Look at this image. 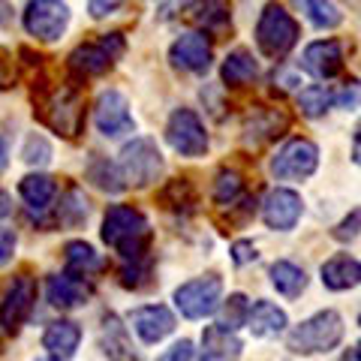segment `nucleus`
<instances>
[{
    "mask_svg": "<svg viewBox=\"0 0 361 361\" xmlns=\"http://www.w3.org/2000/svg\"><path fill=\"white\" fill-rule=\"evenodd\" d=\"M103 241L115 250L123 262H135V259L151 256V223L148 217L133 208V205H111L103 217Z\"/></svg>",
    "mask_w": 361,
    "mask_h": 361,
    "instance_id": "nucleus-1",
    "label": "nucleus"
},
{
    "mask_svg": "<svg viewBox=\"0 0 361 361\" xmlns=\"http://www.w3.org/2000/svg\"><path fill=\"white\" fill-rule=\"evenodd\" d=\"M298 37H301L298 21L283 4L271 0V4L262 6L259 21H256V45L268 61H283L295 49Z\"/></svg>",
    "mask_w": 361,
    "mask_h": 361,
    "instance_id": "nucleus-2",
    "label": "nucleus"
},
{
    "mask_svg": "<svg viewBox=\"0 0 361 361\" xmlns=\"http://www.w3.org/2000/svg\"><path fill=\"white\" fill-rule=\"evenodd\" d=\"M343 341V319L337 310H319L310 319L298 322L286 334V349L295 355H319L331 353Z\"/></svg>",
    "mask_w": 361,
    "mask_h": 361,
    "instance_id": "nucleus-3",
    "label": "nucleus"
},
{
    "mask_svg": "<svg viewBox=\"0 0 361 361\" xmlns=\"http://www.w3.org/2000/svg\"><path fill=\"white\" fill-rule=\"evenodd\" d=\"M118 166L123 178H127V187H139V190L157 184L166 169L160 148H157V142L148 139V135H135L133 142L123 145Z\"/></svg>",
    "mask_w": 361,
    "mask_h": 361,
    "instance_id": "nucleus-4",
    "label": "nucleus"
},
{
    "mask_svg": "<svg viewBox=\"0 0 361 361\" xmlns=\"http://www.w3.org/2000/svg\"><path fill=\"white\" fill-rule=\"evenodd\" d=\"M39 118L45 121V127H51L63 139H75L85 130V99L82 90L75 85H63L45 99L39 109Z\"/></svg>",
    "mask_w": 361,
    "mask_h": 361,
    "instance_id": "nucleus-5",
    "label": "nucleus"
},
{
    "mask_svg": "<svg viewBox=\"0 0 361 361\" xmlns=\"http://www.w3.org/2000/svg\"><path fill=\"white\" fill-rule=\"evenodd\" d=\"M220 301H223V277L220 274L193 277L175 289V307L180 310L184 319H205V316L217 313Z\"/></svg>",
    "mask_w": 361,
    "mask_h": 361,
    "instance_id": "nucleus-6",
    "label": "nucleus"
},
{
    "mask_svg": "<svg viewBox=\"0 0 361 361\" xmlns=\"http://www.w3.org/2000/svg\"><path fill=\"white\" fill-rule=\"evenodd\" d=\"M70 18L73 13L63 0H27L25 13H21V25L33 39L58 42L70 27Z\"/></svg>",
    "mask_w": 361,
    "mask_h": 361,
    "instance_id": "nucleus-7",
    "label": "nucleus"
},
{
    "mask_svg": "<svg viewBox=\"0 0 361 361\" xmlns=\"http://www.w3.org/2000/svg\"><path fill=\"white\" fill-rule=\"evenodd\" d=\"M37 277L27 274V271L13 277V283L4 292V301H0V329L6 334H18L25 329V322L33 313V304H37Z\"/></svg>",
    "mask_w": 361,
    "mask_h": 361,
    "instance_id": "nucleus-8",
    "label": "nucleus"
},
{
    "mask_svg": "<svg viewBox=\"0 0 361 361\" xmlns=\"http://www.w3.org/2000/svg\"><path fill=\"white\" fill-rule=\"evenodd\" d=\"M166 142L169 148L180 157H205L208 154V133H205V123L196 115L193 109H175L169 115V123H166Z\"/></svg>",
    "mask_w": 361,
    "mask_h": 361,
    "instance_id": "nucleus-9",
    "label": "nucleus"
},
{
    "mask_svg": "<svg viewBox=\"0 0 361 361\" xmlns=\"http://www.w3.org/2000/svg\"><path fill=\"white\" fill-rule=\"evenodd\" d=\"M319 166V148L310 139H289L271 157V175L277 180H304Z\"/></svg>",
    "mask_w": 361,
    "mask_h": 361,
    "instance_id": "nucleus-10",
    "label": "nucleus"
},
{
    "mask_svg": "<svg viewBox=\"0 0 361 361\" xmlns=\"http://www.w3.org/2000/svg\"><path fill=\"white\" fill-rule=\"evenodd\" d=\"M94 123L106 139H121L127 133H135V118L130 111V99L118 87H109L94 103Z\"/></svg>",
    "mask_w": 361,
    "mask_h": 361,
    "instance_id": "nucleus-11",
    "label": "nucleus"
},
{
    "mask_svg": "<svg viewBox=\"0 0 361 361\" xmlns=\"http://www.w3.org/2000/svg\"><path fill=\"white\" fill-rule=\"evenodd\" d=\"M169 61H172V66L180 73L202 75V73H208L214 63V45L202 30L180 33V37L169 45Z\"/></svg>",
    "mask_w": 361,
    "mask_h": 361,
    "instance_id": "nucleus-12",
    "label": "nucleus"
},
{
    "mask_svg": "<svg viewBox=\"0 0 361 361\" xmlns=\"http://www.w3.org/2000/svg\"><path fill=\"white\" fill-rule=\"evenodd\" d=\"M289 130V115L277 106H256L250 109V115L244 118V145L247 148H262L268 142H277L280 135H286Z\"/></svg>",
    "mask_w": 361,
    "mask_h": 361,
    "instance_id": "nucleus-13",
    "label": "nucleus"
},
{
    "mask_svg": "<svg viewBox=\"0 0 361 361\" xmlns=\"http://www.w3.org/2000/svg\"><path fill=\"white\" fill-rule=\"evenodd\" d=\"M301 214H304V202L289 187H274L262 202V220L274 232H292L298 226Z\"/></svg>",
    "mask_w": 361,
    "mask_h": 361,
    "instance_id": "nucleus-14",
    "label": "nucleus"
},
{
    "mask_svg": "<svg viewBox=\"0 0 361 361\" xmlns=\"http://www.w3.org/2000/svg\"><path fill=\"white\" fill-rule=\"evenodd\" d=\"M301 66L304 73H310L319 82H329V78L343 73V42L341 39H316L310 42L301 54Z\"/></svg>",
    "mask_w": 361,
    "mask_h": 361,
    "instance_id": "nucleus-15",
    "label": "nucleus"
},
{
    "mask_svg": "<svg viewBox=\"0 0 361 361\" xmlns=\"http://www.w3.org/2000/svg\"><path fill=\"white\" fill-rule=\"evenodd\" d=\"M133 331L142 337V343H160L175 331V313L166 304H145L130 313Z\"/></svg>",
    "mask_w": 361,
    "mask_h": 361,
    "instance_id": "nucleus-16",
    "label": "nucleus"
},
{
    "mask_svg": "<svg viewBox=\"0 0 361 361\" xmlns=\"http://www.w3.org/2000/svg\"><path fill=\"white\" fill-rule=\"evenodd\" d=\"M90 283L87 277H78V274H51L49 283H45V298H49L51 307L58 310H75L82 307V304H87L90 298Z\"/></svg>",
    "mask_w": 361,
    "mask_h": 361,
    "instance_id": "nucleus-17",
    "label": "nucleus"
},
{
    "mask_svg": "<svg viewBox=\"0 0 361 361\" xmlns=\"http://www.w3.org/2000/svg\"><path fill=\"white\" fill-rule=\"evenodd\" d=\"M82 343V329L73 319H54L42 331V349L51 361H70Z\"/></svg>",
    "mask_w": 361,
    "mask_h": 361,
    "instance_id": "nucleus-18",
    "label": "nucleus"
},
{
    "mask_svg": "<svg viewBox=\"0 0 361 361\" xmlns=\"http://www.w3.org/2000/svg\"><path fill=\"white\" fill-rule=\"evenodd\" d=\"M111 63H115V58L103 49V42L99 39L97 42H82L78 49H73L70 58H66V66H70V73L78 78V82L109 73Z\"/></svg>",
    "mask_w": 361,
    "mask_h": 361,
    "instance_id": "nucleus-19",
    "label": "nucleus"
},
{
    "mask_svg": "<svg viewBox=\"0 0 361 361\" xmlns=\"http://www.w3.org/2000/svg\"><path fill=\"white\" fill-rule=\"evenodd\" d=\"M319 274H322V286L331 292H346L361 286V262L349 253H337L329 262H322Z\"/></svg>",
    "mask_w": 361,
    "mask_h": 361,
    "instance_id": "nucleus-20",
    "label": "nucleus"
},
{
    "mask_svg": "<svg viewBox=\"0 0 361 361\" xmlns=\"http://www.w3.org/2000/svg\"><path fill=\"white\" fill-rule=\"evenodd\" d=\"M244 353V343L235 337V331L223 325H208L202 331V358L199 361H238Z\"/></svg>",
    "mask_w": 361,
    "mask_h": 361,
    "instance_id": "nucleus-21",
    "label": "nucleus"
},
{
    "mask_svg": "<svg viewBox=\"0 0 361 361\" xmlns=\"http://www.w3.org/2000/svg\"><path fill=\"white\" fill-rule=\"evenodd\" d=\"M99 341H103V353H106L109 361H142L139 353L133 349L127 325H121V319L115 313L103 316V325H99Z\"/></svg>",
    "mask_w": 361,
    "mask_h": 361,
    "instance_id": "nucleus-22",
    "label": "nucleus"
},
{
    "mask_svg": "<svg viewBox=\"0 0 361 361\" xmlns=\"http://www.w3.org/2000/svg\"><path fill=\"white\" fill-rule=\"evenodd\" d=\"M190 9H193V21L208 37L220 39L232 30V4L229 0H196Z\"/></svg>",
    "mask_w": 361,
    "mask_h": 361,
    "instance_id": "nucleus-23",
    "label": "nucleus"
},
{
    "mask_svg": "<svg viewBox=\"0 0 361 361\" xmlns=\"http://www.w3.org/2000/svg\"><path fill=\"white\" fill-rule=\"evenodd\" d=\"M286 313L277 307V304L271 301H256L250 304V313H247V329H250L253 337H262V341H268V337H277L286 331Z\"/></svg>",
    "mask_w": 361,
    "mask_h": 361,
    "instance_id": "nucleus-24",
    "label": "nucleus"
},
{
    "mask_svg": "<svg viewBox=\"0 0 361 361\" xmlns=\"http://www.w3.org/2000/svg\"><path fill=\"white\" fill-rule=\"evenodd\" d=\"M220 75H223L226 87H247V85H253L259 78V61L253 58V51L235 49V51H229L223 58Z\"/></svg>",
    "mask_w": 361,
    "mask_h": 361,
    "instance_id": "nucleus-25",
    "label": "nucleus"
},
{
    "mask_svg": "<svg viewBox=\"0 0 361 361\" xmlns=\"http://www.w3.org/2000/svg\"><path fill=\"white\" fill-rule=\"evenodd\" d=\"M85 178H87L97 190H103V193H111V196H118V193H123V190H127V178H123L121 166L111 163V160H106V157H99V154H94V157L87 160Z\"/></svg>",
    "mask_w": 361,
    "mask_h": 361,
    "instance_id": "nucleus-26",
    "label": "nucleus"
},
{
    "mask_svg": "<svg viewBox=\"0 0 361 361\" xmlns=\"http://www.w3.org/2000/svg\"><path fill=\"white\" fill-rule=\"evenodd\" d=\"M18 196L27 202V208L33 211H49L51 208V199L58 196V180L51 175H42V172H30L18 180Z\"/></svg>",
    "mask_w": 361,
    "mask_h": 361,
    "instance_id": "nucleus-27",
    "label": "nucleus"
},
{
    "mask_svg": "<svg viewBox=\"0 0 361 361\" xmlns=\"http://www.w3.org/2000/svg\"><path fill=\"white\" fill-rule=\"evenodd\" d=\"M160 205L172 214H180V217H187V214H193L196 205H199V193L196 187L190 184L187 178H172L169 184L160 190Z\"/></svg>",
    "mask_w": 361,
    "mask_h": 361,
    "instance_id": "nucleus-28",
    "label": "nucleus"
},
{
    "mask_svg": "<svg viewBox=\"0 0 361 361\" xmlns=\"http://www.w3.org/2000/svg\"><path fill=\"white\" fill-rule=\"evenodd\" d=\"M63 265H66L70 274H78V277H90V274H97V271L106 268L103 256H99L87 241H70L66 244L63 247Z\"/></svg>",
    "mask_w": 361,
    "mask_h": 361,
    "instance_id": "nucleus-29",
    "label": "nucleus"
},
{
    "mask_svg": "<svg viewBox=\"0 0 361 361\" xmlns=\"http://www.w3.org/2000/svg\"><path fill=\"white\" fill-rule=\"evenodd\" d=\"M271 286L283 298H301L304 289H307V274H304V268H298L295 262L280 259V262L271 265Z\"/></svg>",
    "mask_w": 361,
    "mask_h": 361,
    "instance_id": "nucleus-30",
    "label": "nucleus"
},
{
    "mask_svg": "<svg viewBox=\"0 0 361 361\" xmlns=\"http://www.w3.org/2000/svg\"><path fill=\"white\" fill-rule=\"evenodd\" d=\"M87 217H90V202L85 199V193L78 187H70L61 199V208L54 211V223L75 229V226L87 223Z\"/></svg>",
    "mask_w": 361,
    "mask_h": 361,
    "instance_id": "nucleus-31",
    "label": "nucleus"
},
{
    "mask_svg": "<svg viewBox=\"0 0 361 361\" xmlns=\"http://www.w3.org/2000/svg\"><path fill=\"white\" fill-rule=\"evenodd\" d=\"M301 6V13L307 16V21L316 30H334L343 25V13L341 6L331 4V0H295Z\"/></svg>",
    "mask_w": 361,
    "mask_h": 361,
    "instance_id": "nucleus-32",
    "label": "nucleus"
},
{
    "mask_svg": "<svg viewBox=\"0 0 361 361\" xmlns=\"http://www.w3.org/2000/svg\"><path fill=\"white\" fill-rule=\"evenodd\" d=\"M244 196V178L235 172V169H220L217 180H214V190H211V199L217 208H226L232 202H238Z\"/></svg>",
    "mask_w": 361,
    "mask_h": 361,
    "instance_id": "nucleus-33",
    "label": "nucleus"
},
{
    "mask_svg": "<svg viewBox=\"0 0 361 361\" xmlns=\"http://www.w3.org/2000/svg\"><path fill=\"white\" fill-rule=\"evenodd\" d=\"M118 280L123 289H148L154 283V259H135V262H123V268L118 271Z\"/></svg>",
    "mask_w": 361,
    "mask_h": 361,
    "instance_id": "nucleus-34",
    "label": "nucleus"
},
{
    "mask_svg": "<svg viewBox=\"0 0 361 361\" xmlns=\"http://www.w3.org/2000/svg\"><path fill=\"white\" fill-rule=\"evenodd\" d=\"M298 109H301V115L304 118H322L325 111L331 109V90L329 87H322V85H310V87H304L301 94H298Z\"/></svg>",
    "mask_w": 361,
    "mask_h": 361,
    "instance_id": "nucleus-35",
    "label": "nucleus"
},
{
    "mask_svg": "<svg viewBox=\"0 0 361 361\" xmlns=\"http://www.w3.org/2000/svg\"><path fill=\"white\" fill-rule=\"evenodd\" d=\"M220 322L223 329L229 331H238L241 325H247V313H250V301H247V295H241V292H235V295H229L226 301H220Z\"/></svg>",
    "mask_w": 361,
    "mask_h": 361,
    "instance_id": "nucleus-36",
    "label": "nucleus"
},
{
    "mask_svg": "<svg viewBox=\"0 0 361 361\" xmlns=\"http://www.w3.org/2000/svg\"><path fill=\"white\" fill-rule=\"evenodd\" d=\"M21 160L33 169H42L51 163V145L42 133H30L25 139V148H21Z\"/></svg>",
    "mask_w": 361,
    "mask_h": 361,
    "instance_id": "nucleus-37",
    "label": "nucleus"
},
{
    "mask_svg": "<svg viewBox=\"0 0 361 361\" xmlns=\"http://www.w3.org/2000/svg\"><path fill=\"white\" fill-rule=\"evenodd\" d=\"M331 106L343 111H355L361 106V78H346V82L331 90Z\"/></svg>",
    "mask_w": 361,
    "mask_h": 361,
    "instance_id": "nucleus-38",
    "label": "nucleus"
},
{
    "mask_svg": "<svg viewBox=\"0 0 361 361\" xmlns=\"http://www.w3.org/2000/svg\"><path fill=\"white\" fill-rule=\"evenodd\" d=\"M358 235H361V208L349 211V217H343L341 223L334 226L331 238H334V241H341V244H346V241H355Z\"/></svg>",
    "mask_w": 361,
    "mask_h": 361,
    "instance_id": "nucleus-39",
    "label": "nucleus"
},
{
    "mask_svg": "<svg viewBox=\"0 0 361 361\" xmlns=\"http://www.w3.org/2000/svg\"><path fill=\"white\" fill-rule=\"evenodd\" d=\"M229 256H232V262L238 265V268L250 265V262H256V259H259V253H256V244H253V241H247V238L235 241V244L229 247Z\"/></svg>",
    "mask_w": 361,
    "mask_h": 361,
    "instance_id": "nucleus-40",
    "label": "nucleus"
},
{
    "mask_svg": "<svg viewBox=\"0 0 361 361\" xmlns=\"http://www.w3.org/2000/svg\"><path fill=\"white\" fill-rule=\"evenodd\" d=\"M193 355H196V346H193V341H178V343H172L166 349V353L157 358V361H193Z\"/></svg>",
    "mask_w": 361,
    "mask_h": 361,
    "instance_id": "nucleus-41",
    "label": "nucleus"
},
{
    "mask_svg": "<svg viewBox=\"0 0 361 361\" xmlns=\"http://www.w3.org/2000/svg\"><path fill=\"white\" fill-rule=\"evenodd\" d=\"M193 4H196V0H163L160 9H157V18H160V21H172L180 13H187Z\"/></svg>",
    "mask_w": 361,
    "mask_h": 361,
    "instance_id": "nucleus-42",
    "label": "nucleus"
},
{
    "mask_svg": "<svg viewBox=\"0 0 361 361\" xmlns=\"http://www.w3.org/2000/svg\"><path fill=\"white\" fill-rule=\"evenodd\" d=\"M123 4H127V0H87V13H90V18H106L111 13H118Z\"/></svg>",
    "mask_w": 361,
    "mask_h": 361,
    "instance_id": "nucleus-43",
    "label": "nucleus"
},
{
    "mask_svg": "<svg viewBox=\"0 0 361 361\" xmlns=\"http://www.w3.org/2000/svg\"><path fill=\"white\" fill-rule=\"evenodd\" d=\"M99 42H103V49H106L115 61H121V54L127 51V39H123V33H103V37H99Z\"/></svg>",
    "mask_w": 361,
    "mask_h": 361,
    "instance_id": "nucleus-44",
    "label": "nucleus"
},
{
    "mask_svg": "<svg viewBox=\"0 0 361 361\" xmlns=\"http://www.w3.org/2000/svg\"><path fill=\"white\" fill-rule=\"evenodd\" d=\"M13 253H16V232L0 229V268L13 262Z\"/></svg>",
    "mask_w": 361,
    "mask_h": 361,
    "instance_id": "nucleus-45",
    "label": "nucleus"
},
{
    "mask_svg": "<svg viewBox=\"0 0 361 361\" xmlns=\"http://www.w3.org/2000/svg\"><path fill=\"white\" fill-rule=\"evenodd\" d=\"M9 21H13V4H9V0H0V30H4Z\"/></svg>",
    "mask_w": 361,
    "mask_h": 361,
    "instance_id": "nucleus-46",
    "label": "nucleus"
},
{
    "mask_svg": "<svg viewBox=\"0 0 361 361\" xmlns=\"http://www.w3.org/2000/svg\"><path fill=\"white\" fill-rule=\"evenodd\" d=\"M353 160H355V166H361V130H358L355 142H353Z\"/></svg>",
    "mask_w": 361,
    "mask_h": 361,
    "instance_id": "nucleus-47",
    "label": "nucleus"
},
{
    "mask_svg": "<svg viewBox=\"0 0 361 361\" xmlns=\"http://www.w3.org/2000/svg\"><path fill=\"white\" fill-rule=\"evenodd\" d=\"M6 169V145H4V139H0V172Z\"/></svg>",
    "mask_w": 361,
    "mask_h": 361,
    "instance_id": "nucleus-48",
    "label": "nucleus"
},
{
    "mask_svg": "<svg viewBox=\"0 0 361 361\" xmlns=\"http://www.w3.org/2000/svg\"><path fill=\"white\" fill-rule=\"evenodd\" d=\"M355 358L361 361V341H358V349H355Z\"/></svg>",
    "mask_w": 361,
    "mask_h": 361,
    "instance_id": "nucleus-49",
    "label": "nucleus"
},
{
    "mask_svg": "<svg viewBox=\"0 0 361 361\" xmlns=\"http://www.w3.org/2000/svg\"><path fill=\"white\" fill-rule=\"evenodd\" d=\"M343 361H358V358H355V353H353V355H346V358H343Z\"/></svg>",
    "mask_w": 361,
    "mask_h": 361,
    "instance_id": "nucleus-50",
    "label": "nucleus"
},
{
    "mask_svg": "<svg viewBox=\"0 0 361 361\" xmlns=\"http://www.w3.org/2000/svg\"><path fill=\"white\" fill-rule=\"evenodd\" d=\"M358 325H361V313H358Z\"/></svg>",
    "mask_w": 361,
    "mask_h": 361,
    "instance_id": "nucleus-51",
    "label": "nucleus"
}]
</instances>
